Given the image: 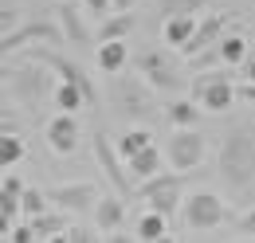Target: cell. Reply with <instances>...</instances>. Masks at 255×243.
<instances>
[{
  "instance_id": "cell-1",
  "label": "cell",
  "mask_w": 255,
  "mask_h": 243,
  "mask_svg": "<svg viewBox=\"0 0 255 243\" xmlns=\"http://www.w3.org/2000/svg\"><path fill=\"white\" fill-rule=\"evenodd\" d=\"M220 181L228 184V192L236 200H255V133L248 129H232L220 145Z\"/></svg>"
},
{
  "instance_id": "cell-2",
  "label": "cell",
  "mask_w": 255,
  "mask_h": 243,
  "mask_svg": "<svg viewBox=\"0 0 255 243\" xmlns=\"http://www.w3.org/2000/svg\"><path fill=\"white\" fill-rule=\"evenodd\" d=\"M32 67H20V71H12V67H4V79H8V87L20 94V102H28V106H39L43 98H55V87L59 83H51V79H59L47 63L39 59H28Z\"/></svg>"
},
{
  "instance_id": "cell-3",
  "label": "cell",
  "mask_w": 255,
  "mask_h": 243,
  "mask_svg": "<svg viewBox=\"0 0 255 243\" xmlns=\"http://www.w3.org/2000/svg\"><path fill=\"white\" fill-rule=\"evenodd\" d=\"M181 216H185V224L192 232H212V228H220L228 220V200L216 196V192H208V188H196L192 196H185Z\"/></svg>"
},
{
  "instance_id": "cell-4",
  "label": "cell",
  "mask_w": 255,
  "mask_h": 243,
  "mask_svg": "<svg viewBox=\"0 0 255 243\" xmlns=\"http://www.w3.org/2000/svg\"><path fill=\"white\" fill-rule=\"evenodd\" d=\"M181 177L185 173H153V177H145V181L137 184V196L149 204V208H157V212H165L169 220L177 216V208L185 204V196H181Z\"/></svg>"
},
{
  "instance_id": "cell-5",
  "label": "cell",
  "mask_w": 255,
  "mask_h": 243,
  "mask_svg": "<svg viewBox=\"0 0 255 243\" xmlns=\"http://www.w3.org/2000/svg\"><path fill=\"white\" fill-rule=\"evenodd\" d=\"M169 165L177 169V173H192V169H200L204 165V157H208V141L196 133V125H181V129H173V141H169Z\"/></svg>"
},
{
  "instance_id": "cell-6",
  "label": "cell",
  "mask_w": 255,
  "mask_h": 243,
  "mask_svg": "<svg viewBox=\"0 0 255 243\" xmlns=\"http://www.w3.org/2000/svg\"><path fill=\"white\" fill-rule=\"evenodd\" d=\"M51 47V43H47ZM47 47H24V55L28 59H39V63H47L63 83H75V87H83L87 91V102L91 106H98V91H95V83H91V75L83 71V63H75V59H67V55H59V51H47Z\"/></svg>"
},
{
  "instance_id": "cell-7",
  "label": "cell",
  "mask_w": 255,
  "mask_h": 243,
  "mask_svg": "<svg viewBox=\"0 0 255 243\" xmlns=\"http://www.w3.org/2000/svg\"><path fill=\"white\" fill-rule=\"evenodd\" d=\"M192 94H196V102H200L208 114H228V110H232V102L240 98L236 87H232V79H228L224 71L200 75V79L192 83Z\"/></svg>"
},
{
  "instance_id": "cell-8",
  "label": "cell",
  "mask_w": 255,
  "mask_h": 243,
  "mask_svg": "<svg viewBox=\"0 0 255 243\" xmlns=\"http://www.w3.org/2000/svg\"><path fill=\"white\" fill-rule=\"evenodd\" d=\"M133 71L153 87V91H165V94H177L181 87H185V79L177 75V67L169 63V55L165 51H145V55H137V63H133Z\"/></svg>"
},
{
  "instance_id": "cell-9",
  "label": "cell",
  "mask_w": 255,
  "mask_h": 243,
  "mask_svg": "<svg viewBox=\"0 0 255 243\" xmlns=\"http://www.w3.org/2000/svg\"><path fill=\"white\" fill-rule=\"evenodd\" d=\"M67 39L63 35V24H51V20H32V24H24V28L16 31H4V39H0V51L4 55H12V51H24L28 43H59Z\"/></svg>"
},
{
  "instance_id": "cell-10",
  "label": "cell",
  "mask_w": 255,
  "mask_h": 243,
  "mask_svg": "<svg viewBox=\"0 0 255 243\" xmlns=\"http://www.w3.org/2000/svg\"><path fill=\"white\" fill-rule=\"evenodd\" d=\"M43 137H47V149L59 153V157H71V153L79 149V137H83V129H79V122L75 114H67L59 110L55 118L47 122V129H43Z\"/></svg>"
},
{
  "instance_id": "cell-11",
  "label": "cell",
  "mask_w": 255,
  "mask_h": 243,
  "mask_svg": "<svg viewBox=\"0 0 255 243\" xmlns=\"http://www.w3.org/2000/svg\"><path fill=\"white\" fill-rule=\"evenodd\" d=\"M51 204L67 208V212H83V208H95L98 204V188L91 181H71V184H51L47 188Z\"/></svg>"
},
{
  "instance_id": "cell-12",
  "label": "cell",
  "mask_w": 255,
  "mask_h": 243,
  "mask_svg": "<svg viewBox=\"0 0 255 243\" xmlns=\"http://www.w3.org/2000/svg\"><path fill=\"white\" fill-rule=\"evenodd\" d=\"M95 157H98V165H102V173H106V181L114 184L122 196H129V169H122V153H118V145L106 137V133H95Z\"/></svg>"
},
{
  "instance_id": "cell-13",
  "label": "cell",
  "mask_w": 255,
  "mask_h": 243,
  "mask_svg": "<svg viewBox=\"0 0 255 243\" xmlns=\"http://www.w3.org/2000/svg\"><path fill=\"white\" fill-rule=\"evenodd\" d=\"M55 20L63 24L67 43H75V47H83V43H91V39H95L91 28H87V20H83V8H79V4H71V0H59V4H55Z\"/></svg>"
},
{
  "instance_id": "cell-14",
  "label": "cell",
  "mask_w": 255,
  "mask_h": 243,
  "mask_svg": "<svg viewBox=\"0 0 255 243\" xmlns=\"http://www.w3.org/2000/svg\"><path fill=\"white\" fill-rule=\"evenodd\" d=\"M228 24H232V12H212L208 20H200V24H196V35L185 43V51H181V55H189V59H192V55H200L204 47H212Z\"/></svg>"
},
{
  "instance_id": "cell-15",
  "label": "cell",
  "mask_w": 255,
  "mask_h": 243,
  "mask_svg": "<svg viewBox=\"0 0 255 243\" xmlns=\"http://www.w3.org/2000/svg\"><path fill=\"white\" fill-rule=\"evenodd\" d=\"M145 79H122L118 83V102H122V114H133V118H145L153 106H149V94H145Z\"/></svg>"
},
{
  "instance_id": "cell-16",
  "label": "cell",
  "mask_w": 255,
  "mask_h": 243,
  "mask_svg": "<svg viewBox=\"0 0 255 243\" xmlns=\"http://www.w3.org/2000/svg\"><path fill=\"white\" fill-rule=\"evenodd\" d=\"M91 212H95L98 232L114 236V232H122V220H126V196H122V192H118V196H98V204Z\"/></svg>"
},
{
  "instance_id": "cell-17",
  "label": "cell",
  "mask_w": 255,
  "mask_h": 243,
  "mask_svg": "<svg viewBox=\"0 0 255 243\" xmlns=\"http://www.w3.org/2000/svg\"><path fill=\"white\" fill-rule=\"evenodd\" d=\"M196 16L192 12H185V16H169L165 24H161V39L169 43V47H177V51H185V43H189L192 35H196Z\"/></svg>"
},
{
  "instance_id": "cell-18",
  "label": "cell",
  "mask_w": 255,
  "mask_h": 243,
  "mask_svg": "<svg viewBox=\"0 0 255 243\" xmlns=\"http://www.w3.org/2000/svg\"><path fill=\"white\" fill-rule=\"evenodd\" d=\"M95 63H98V71H106V75H122V71L129 67L126 43H122V39H106V43H98Z\"/></svg>"
},
{
  "instance_id": "cell-19",
  "label": "cell",
  "mask_w": 255,
  "mask_h": 243,
  "mask_svg": "<svg viewBox=\"0 0 255 243\" xmlns=\"http://www.w3.org/2000/svg\"><path fill=\"white\" fill-rule=\"evenodd\" d=\"M133 236L141 243H157V240H169V216L157 212V208H145L141 220H137V228H133Z\"/></svg>"
},
{
  "instance_id": "cell-20",
  "label": "cell",
  "mask_w": 255,
  "mask_h": 243,
  "mask_svg": "<svg viewBox=\"0 0 255 243\" xmlns=\"http://www.w3.org/2000/svg\"><path fill=\"white\" fill-rule=\"evenodd\" d=\"M200 114H204V106H200L196 98H173V102L165 106V118H169L173 129H181V125H196Z\"/></svg>"
},
{
  "instance_id": "cell-21",
  "label": "cell",
  "mask_w": 255,
  "mask_h": 243,
  "mask_svg": "<svg viewBox=\"0 0 255 243\" xmlns=\"http://www.w3.org/2000/svg\"><path fill=\"white\" fill-rule=\"evenodd\" d=\"M216 51H220V63H228V67L244 63V59H248V35H244L240 28L224 31V35H220V43H216Z\"/></svg>"
},
{
  "instance_id": "cell-22",
  "label": "cell",
  "mask_w": 255,
  "mask_h": 243,
  "mask_svg": "<svg viewBox=\"0 0 255 243\" xmlns=\"http://www.w3.org/2000/svg\"><path fill=\"white\" fill-rule=\"evenodd\" d=\"M133 28H137V20H133L129 12H114V16H106V20L98 24L95 39H98V43H106V39H126Z\"/></svg>"
},
{
  "instance_id": "cell-23",
  "label": "cell",
  "mask_w": 255,
  "mask_h": 243,
  "mask_svg": "<svg viewBox=\"0 0 255 243\" xmlns=\"http://www.w3.org/2000/svg\"><path fill=\"white\" fill-rule=\"evenodd\" d=\"M161 165H165V157L157 153V145H145L141 153H133L126 161V169L137 177V181H145V177H153V173H161Z\"/></svg>"
},
{
  "instance_id": "cell-24",
  "label": "cell",
  "mask_w": 255,
  "mask_h": 243,
  "mask_svg": "<svg viewBox=\"0 0 255 243\" xmlns=\"http://www.w3.org/2000/svg\"><path fill=\"white\" fill-rule=\"evenodd\" d=\"M51 102H55V110H67V114L91 106V102H87V91L75 87V83H63V79H59V87H55V98H51Z\"/></svg>"
},
{
  "instance_id": "cell-25",
  "label": "cell",
  "mask_w": 255,
  "mask_h": 243,
  "mask_svg": "<svg viewBox=\"0 0 255 243\" xmlns=\"http://www.w3.org/2000/svg\"><path fill=\"white\" fill-rule=\"evenodd\" d=\"M24 153H28V145L16 137V129H4V133H0V165H4V169L20 165V161H24Z\"/></svg>"
},
{
  "instance_id": "cell-26",
  "label": "cell",
  "mask_w": 255,
  "mask_h": 243,
  "mask_svg": "<svg viewBox=\"0 0 255 243\" xmlns=\"http://www.w3.org/2000/svg\"><path fill=\"white\" fill-rule=\"evenodd\" d=\"M32 228H35L39 240H59L71 224H67L63 216H55V212H39V216H32Z\"/></svg>"
},
{
  "instance_id": "cell-27",
  "label": "cell",
  "mask_w": 255,
  "mask_h": 243,
  "mask_svg": "<svg viewBox=\"0 0 255 243\" xmlns=\"http://www.w3.org/2000/svg\"><path fill=\"white\" fill-rule=\"evenodd\" d=\"M114 145H118V153H122V161H129L133 153H141L145 145H153V133H149V129H126Z\"/></svg>"
},
{
  "instance_id": "cell-28",
  "label": "cell",
  "mask_w": 255,
  "mask_h": 243,
  "mask_svg": "<svg viewBox=\"0 0 255 243\" xmlns=\"http://www.w3.org/2000/svg\"><path fill=\"white\" fill-rule=\"evenodd\" d=\"M47 204H51V196H47V188H24V196H20V208L24 216L32 220V216L47 212Z\"/></svg>"
},
{
  "instance_id": "cell-29",
  "label": "cell",
  "mask_w": 255,
  "mask_h": 243,
  "mask_svg": "<svg viewBox=\"0 0 255 243\" xmlns=\"http://www.w3.org/2000/svg\"><path fill=\"white\" fill-rule=\"evenodd\" d=\"M204 4H208V0H157V12L165 16V20H169V16H185V12L196 16Z\"/></svg>"
},
{
  "instance_id": "cell-30",
  "label": "cell",
  "mask_w": 255,
  "mask_h": 243,
  "mask_svg": "<svg viewBox=\"0 0 255 243\" xmlns=\"http://www.w3.org/2000/svg\"><path fill=\"white\" fill-rule=\"evenodd\" d=\"M24 188H28V184L20 181L16 173H4V177H0V196H12V200H20V196H24Z\"/></svg>"
},
{
  "instance_id": "cell-31",
  "label": "cell",
  "mask_w": 255,
  "mask_h": 243,
  "mask_svg": "<svg viewBox=\"0 0 255 243\" xmlns=\"http://www.w3.org/2000/svg\"><path fill=\"white\" fill-rule=\"evenodd\" d=\"M4 240H8V243H32V240H39V236H35L32 220H28V224H16V228H12V232H8Z\"/></svg>"
},
{
  "instance_id": "cell-32",
  "label": "cell",
  "mask_w": 255,
  "mask_h": 243,
  "mask_svg": "<svg viewBox=\"0 0 255 243\" xmlns=\"http://www.w3.org/2000/svg\"><path fill=\"white\" fill-rule=\"evenodd\" d=\"M83 8H87L95 20H106V16L114 12V0H83Z\"/></svg>"
},
{
  "instance_id": "cell-33",
  "label": "cell",
  "mask_w": 255,
  "mask_h": 243,
  "mask_svg": "<svg viewBox=\"0 0 255 243\" xmlns=\"http://www.w3.org/2000/svg\"><path fill=\"white\" fill-rule=\"evenodd\" d=\"M236 232H244V236H255V200L248 204V212L236 216Z\"/></svg>"
},
{
  "instance_id": "cell-34",
  "label": "cell",
  "mask_w": 255,
  "mask_h": 243,
  "mask_svg": "<svg viewBox=\"0 0 255 243\" xmlns=\"http://www.w3.org/2000/svg\"><path fill=\"white\" fill-rule=\"evenodd\" d=\"M16 16H20V12H16V4H8V0H4V8H0V28L12 31V28H16Z\"/></svg>"
},
{
  "instance_id": "cell-35",
  "label": "cell",
  "mask_w": 255,
  "mask_h": 243,
  "mask_svg": "<svg viewBox=\"0 0 255 243\" xmlns=\"http://www.w3.org/2000/svg\"><path fill=\"white\" fill-rule=\"evenodd\" d=\"M236 94H240V102H252V106H255V83H248V79H244V83L236 87Z\"/></svg>"
},
{
  "instance_id": "cell-36",
  "label": "cell",
  "mask_w": 255,
  "mask_h": 243,
  "mask_svg": "<svg viewBox=\"0 0 255 243\" xmlns=\"http://www.w3.org/2000/svg\"><path fill=\"white\" fill-rule=\"evenodd\" d=\"M244 79H248V83H255V55H248V59H244Z\"/></svg>"
},
{
  "instance_id": "cell-37",
  "label": "cell",
  "mask_w": 255,
  "mask_h": 243,
  "mask_svg": "<svg viewBox=\"0 0 255 243\" xmlns=\"http://www.w3.org/2000/svg\"><path fill=\"white\" fill-rule=\"evenodd\" d=\"M133 4H137V0H114V12H129Z\"/></svg>"
}]
</instances>
